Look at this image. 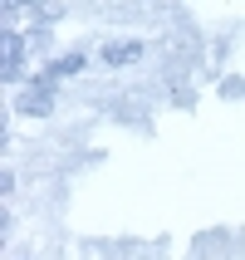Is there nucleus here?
Masks as SVG:
<instances>
[{"mask_svg":"<svg viewBox=\"0 0 245 260\" xmlns=\"http://www.w3.org/2000/svg\"><path fill=\"white\" fill-rule=\"evenodd\" d=\"M88 69V54H79V49H74V54H59L54 64H44V74H49V79H64V74H84Z\"/></svg>","mask_w":245,"mask_h":260,"instance_id":"obj_4","label":"nucleus"},{"mask_svg":"<svg viewBox=\"0 0 245 260\" xmlns=\"http://www.w3.org/2000/svg\"><path fill=\"white\" fill-rule=\"evenodd\" d=\"M143 54H147L143 40H108L98 49V64H108V69H128V64H137Z\"/></svg>","mask_w":245,"mask_h":260,"instance_id":"obj_2","label":"nucleus"},{"mask_svg":"<svg viewBox=\"0 0 245 260\" xmlns=\"http://www.w3.org/2000/svg\"><path fill=\"white\" fill-rule=\"evenodd\" d=\"M54 84H59V79H49V74L40 69V74L25 84V93H20V113H29V118H49V113H54Z\"/></svg>","mask_w":245,"mask_h":260,"instance_id":"obj_1","label":"nucleus"},{"mask_svg":"<svg viewBox=\"0 0 245 260\" xmlns=\"http://www.w3.org/2000/svg\"><path fill=\"white\" fill-rule=\"evenodd\" d=\"M20 5H29V10H34V5H44V0H5V15H15Z\"/></svg>","mask_w":245,"mask_h":260,"instance_id":"obj_5","label":"nucleus"},{"mask_svg":"<svg viewBox=\"0 0 245 260\" xmlns=\"http://www.w3.org/2000/svg\"><path fill=\"white\" fill-rule=\"evenodd\" d=\"M0 74H5V84H15L25 74V35L15 25H5V64H0Z\"/></svg>","mask_w":245,"mask_h":260,"instance_id":"obj_3","label":"nucleus"}]
</instances>
